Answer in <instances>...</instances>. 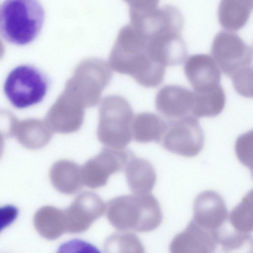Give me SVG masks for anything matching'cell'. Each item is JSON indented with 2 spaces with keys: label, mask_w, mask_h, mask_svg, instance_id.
Here are the masks:
<instances>
[{
  "label": "cell",
  "mask_w": 253,
  "mask_h": 253,
  "mask_svg": "<svg viewBox=\"0 0 253 253\" xmlns=\"http://www.w3.org/2000/svg\"><path fill=\"white\" fill-rule=\"evenodd\" d=\"M222 227L217 231V244L224 252H238L242 249L253 252V238L251 235L235 229L233 232H228Z\"/></svg>",
  "instance_id": "22"
},
{
  "label": "cell",
  "mask_w": 253,
  "mask_h": 253,
  "mask_svg": "<svg viewBox=\"0 0 253 253\" xmlns=\"http://www.w3.org/2000/svg\"><path fill=\"white\" fill-rule=\"evenodd\" d=\"M45 20L39 0H4L0 8V29L7 42L24 46L40 35Z\"/></svg>",
  "instance_id": "2"
},
{
  "label": "cell",
  "mask_w": 253,
  "mask_h": 253,
  "mask_svg": "<svg viewBox=\"0 0 253 253\" xmlns=\"http://www.w3.org/2000/svg\"><path fill=\"white\" fill-rule=\"evenodd\" d=\"M104 250L107 252H144L139 239L129 231H120L111 235L105 241Z\"/></svg>",
  "instance_id": "23"
},
{
  "label": "cell",
  "mask_w": 253,
  "mask_h": 253,
  "mask_svg": "<svg viewBox=\"0 0 253 253\" xmlns=\"http://www.w3.org/2000/svg\"><path fill=\"white\" fill-rule=\"evenodd\" d=\"M194 92L177 84L164 86L158 91L155 98L157 110L169 120L189 115L193 103Z\"/></svg>",
  "instance_id": "14"
},
{
  "label": "cell",
  "mask_w": 253,
  "mask_h": 253,
  "mask_svg": "<svg viewBox=\"0 0 253 253\" xmlns=\"http://www.w3.org/2000/svg\"><path fill=\"white\" fill-rule=\"evenodd\" d=\"M133 156L131 151L126 149L102 151L81 168L84 185L93 189L104 186L110 175L125 168Z\"/></svg>",
  "instance_id": "8"
},
{
  "label": "cell",
  "mask_w": 253,
  "mask_h": 253,
  "mask_svg": "<svg viewBox=\"0 0 253 253\" xmlns=\"http://www.w3.org/2000/svg\"><path fill=\"white\" fill-rule=\"evenodd\" d=\"M48 87L47 78L41 70L31 65L22 64L9 72L3 89L11 104L22 109L42 102Z\"/></svg>",
  "instance_id": "4"
},
{
  "label": "cell",
  "mask_w": 253,
  "mask_h": 253,
  "mask_svg": "<svg viewBox=\"0 0 253 253\" xmlns=\"http://www.w3.org/2000/svg\"><path fill=\"white\" fill-rule=\"evenodd\" d=\"M126 182L134 194L150 193L156 182V172L153 165L144 159L132 156L125 167Z\"/></svg>",
  "instance_id": "15"
},
{
  "label": "cell",
  "mask_w": 253,
  "mask_h": 253,
  "mask_svg": "<svg viewBox=\"0 0 253 253\" xmlns=\"http://www.w3.org/2000/svg\"><path fill=\"white\" fill-rule=\"evenodd\" d=\"M236 92L241 96L253 98V68L250 67L231 78Z\"/></svg>",
  "instance_id": "25"
},
{
  "label": "cell",
  "mask_w": 253,
  "mask_h": 253,
  "mask_svg": "<svg viewBox=\"0 0 253 253\" xmlns=\"http://www.w3.org/2000/svg\"><path fill=\"white\" fill-rule=\"evenodd\" d=\"M147 39L131 23L120 30L111 54L114 70L134 80L147 74L154 66L146 52Z\"/></svg>",
  "instance_id": "3"
},
{
  "label": "cell",
  "mask_w": 253,
  "mask_h": 253,
  "mask_svg": "<svg viewBox=\"0 0 253 253\" xmlns=\"http://www.w3.org/2000/svg\"><path fill=\"white\" fill-rule=\"evenodd\" d=\"M218 246L217 230L211 231L193 220L171 242L172 253H213Z\"/></svg>",
  "instance_id": "12"
},
{
  "label": "cell",
  "mask_w": 253,
  "mask_h": 253,
  "mask_svg": "<svg viewBox=\"0 0 253 253\" xmlns=\"http://www.w3.org/2000/svg\"><path fill=\"white\" fill-rule=\"evenodd\" d=\"M184 72L195 92H209L220 86V71L213 58L209 54L190 56L185 63Z\"/></svg>",
  "instance_id": "11"
},
{
  "label": "cell",
  "mask_w": 253,
  "mask_h": 253,
  "mask_svg": "<svg viewBox=\"0 0 253 253\" xmlns=\"http://www.w3.org/2000/svg\"><path fill=\"white\" fill-rule=\"evenodd\" d=\"M193 92V103L190 113L193 116L196 118L213 117L223 111L226 98L221 85L209 92Z\"/></svg>",
  "instance_id": "20"
},
{
  "label": "cell",
  "mask_w": 253,
  "mask_h": 253,
  "mask_svg": "<svg viewBox=\"0 0 253 253\" xmlns=\"http://www.w3.org/2000/svg\"><path fill=\"white\" fill-rule=\"evenodd\" d=\"M253 10V0H220L219 23L227 31H238L246 24Z\"/></svg>",
  "instance_id": "17"
},
{
  "label": "cell",
  "mask_w": 253,
  "mask_h": 253,
  "mask_svg": "<svg viewBox=\"0 0 253 253\" xmlns=\"http://www.w3.org/2000/svg\"></svg>",
  "instance_id": "28"
},
{
  "label": "cell",
  "mask_w": 253,
  "mask_h": 253,
  "mask_svg": "<svg viewBox=\"0 0 253 253\" xmlns=\"http://www.w3.org/2000/svg\"><path fill=\"white\" fill-rule=\"evenodd\" d=\"M227 217V211L222 197L212 190L199 194L193 203V220L211 231L219 230Z\"/></svg>",
  "instance_id": "13"
},
{
  "label": "cell",
  "mask_w": 253,
  "mask_h": 253,
  "mask_svg": "<svg viewBox=\"0 0 253 253\" xmlns=\"http://www.w3.org/2000/svg\"><path fill=\"white\" fill-rule=\"evenodd\" d=\"M105 210L106 205L98 195L90 191L81 193L64 210L67 232L80 233L85 231Z\"/></svg>",
  "instance_id": "10"
},
{
  "label": "cell",
  "mask_w": 253,
  "mask_h": 253,
  "mask_svg": "<svg viewBox=\"0 0 253 253\" xmlns=\"http://www.w3.org/2000/svg\"><path fill=\"white\" fill-rule=\"evenodd\" d=\"M106 123L101 140L114 149L121 150L130 142L131 126L134 118L128 101L120 95L109 97L106 102Z\"/></svg>",
  "instance_id": "7"
},
{
  "label": "cell",
  "mask_w": 253,
  "mask_h": 253,
  "mask_svg": "<svg viewBox=\"0 0 253 253\" xmlns=\"http://www.w3.org/2000/svg\"><path fill=\"white\" fill-rule=\"evenodd\" d=\"M34 224L38 232L47 240H55L67 232L64 211L53 206L40 208L34 215Z\"/></svg>",
  "instance_id": "19"
},
{
  "label": "cell",
  "mask_w": 253,
  "mask_h": 253,
  "mask_svg": "<svg viewBox=\"0 0 253 253\" xmlns=\"http://www.w3.org/2000/svg\"><path fill=\"white\" fill-rule=\"evenodd\" d=\"M230 224L236 230L245 233L253 232V189L230 212Z\"/></svg>",
  "instance_id": "21"
},
{
  "label": "cell",
  "mask_w": 253,
  "mask_h": 253,
  "mask_svg": "<svg viewBox=\"0 0 253 253\" xmlns=\"http://www.w3.org/2000/svg\"><path fill=\"white\" fill-rule=\"evenodd\" d=\"M17 209L13 206H5L1 209V226L8 225L16 218Z\"/></svg>",
  "instance_id": "27"
},
{
  "label": "cell",
  "mask_w": 253,
  "mask_h": 253,
  "mask_svg": "<svg viewBox=\"0 0 253 253\" xmlns=\"http://www.w3.org/2000/svg\"><path fill=\"white\" fill-rule=\"evenodd\" d=\"M211 54L218 67L230 78L253 63L250 47L237 34L229 31H220L216 35Z\"/></svg>",
  "instance_id": "6"
},
{
  "label": "cell",
  "mask_w": 253,
  "mask_h": 253,
  "mask_svg": "<svg viewBox=\"0 0 253 253\" xmlns=\"http://www.w3.org/2000/svg\"><path fill=\"white\" fill-rule=\"evenodd\" d=\"M49 176L53 186L65 194L77 193L84 185L82 168L69 160H59L55 163L50 169Z\"/></svg>",
  "instance_id": "16"
},
{
  "label": "cell",
  "mask_w": 253,
  "mask_h": 253,
  "mask_svg": "<svg viewBox=\"0 0 253 253\" xmlns=\"http://www.w3.org/2000/svg\"><path fill=\"white\" fill-rule=\"evenodd\" d=\"M160 142L167 151L185 157L197 156L203 149L204 134L197 118L191 114L169 120Z\"/></svg>",
  "instance_id": "5"
},
{
  "label": "cell",
  "mask_w": 253,
  "mask_h": 253,
  "mask_svg": "<svg viewBox=\"0 0 253 253\" xmlns=\"http://www.w3.org/2000/svg\"><path fill=\"white\" fill-rule=\"evenodd\" d=\"M235 149L238 160L250 169L253 178V129L238 136Z\"/></svg>",
  "instance_id": "24"
},
{
  "label": "cell",
  "mask_w": 253,
  "mask_h": 253,
  "mask_svg": "<svg viewBox=\"0 0 253 253\" xmlns=\"http://www.w3.org/2000/svg\"><path fill=\"white\" fill-rule=\"evenodd\" d=\"M129 6V13L143 14L156 9L160 0H123Z\"/></svg>",
  "instance_id": "26"
},
{
  "label": "cell",
  "mask_w": 253,
  "mask_h": 253,
  "mask_svg": "<svg viewBox=\"0 0 253 253\" xmlns=\"http://www.w3.org/2000/svg\"><path fill=\"white\" fill-rule=\"evenodd\" d=\"M167 125V122L154 113L137 114L134 117L132 123V137L139 143L160 142Z\"/></svg>",
  "instance_id": "18"
},
{
  "label": "cell",
  "mask_w": 253,
  "mask_h": 253,
  "mask_svg": "<svg viewBox=\"0 0 253 253\" xmlns=\"http://www.w3.org/2000/svg\"><path fill=\"white\" fill-rule=\"evenodd\" d=\"M105 211L109 222L119 231H151L163 219L159 203L150 193L118 196L107 203Z\"/></svg>",
  "instance_id": "1"
},
{
  "label": "cell",
  "mask_w": 253,
  "mask_h": 253,
  "mask_svg": "<svg viewBox=\"0 0 253 253\" xmlns=\"http://www.w3.org/2000/svg\"><path fill=\"white\" fill-rule=\"evenodd\" d=\"M181 32L167 30L147 37L146 52L149 58L165 67L183 63L188 50Z\"/></svg>",
  "instance_id": "9"
}]
</instances>
